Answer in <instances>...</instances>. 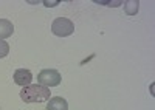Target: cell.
Masks as SVG:
<instances>
[{
    "label": "cell",
    "mask_w": 155,
    "mask_h": 110,
    "mask_svg": "<svg viewBox=\"0 0 155 110\" xmlns=\"http://www.w3.org/2000/svg\"><path fill=\"white\" fill-rule=\"evenodd\" d=\"M20 98L23 102H44L50 99V89L45 85H27L20 92Z\"/></svg>",
    "instance_id": "obj_1"
},
{
    "label": "cell",
    "mask_w": 155,
    "mask_h": 110,
    "mask_svg": "<svg viewBox=\"0 0 155 110\" xmlns=\"http://www.w3.org/2000/svg\"><path fill=\"white\" fill-rule=\"evenodd\" d=\"M51 31H53L54 36L67 37V36H71L74 33V23L67 17H58L51 23Z\"/></svg>",
    "instance_id": "obj_2"
},
{
    "label": "cell",
    "mask_w": 155,
    "mask_h": 110,
    "mask_svg": "<svg viewBox=\"0 0 155 110\" xmlns=\"http://www.w3.org/2000/svg\"><path fill=\"white\" fill-rule=\"evenodd\" d=\"M61 81H62L61 73L58 70H53V68H45L37 75V82L41 85H45V87H48V89L59 85Z\"/></svg>",
    "instance_id": "obj_3"
},
{
    "label": "cell",
    "mask_w": 155,
    "mask_h": 110,
    "mask_svg": "<svg viewBox=\"0 0 155 110\" xmlns=\"http://www.w3.org/2000/svg\"><path fill=\"white\" fill-rule=\"evenodd\" d=\"M12 79H14V82L17 85H23V87H27V85L31 84L33 81V73L27 68H19L14 71V76H12Z\"/></svg>",
    "instance_id": "obj_4"
},
{
    "label": "cell",
    "mask_w": 155,
    "mask_h": 110,
    "mask_svg": "<svg viewBox=\"0 0 155 110\" xmlns=\"http://www.w3.org/2000/svg\"><path fill=\"white\" fill-rule=\"evenodd\" d=\"M12 33H14V25L6 19H0V40L11 37Z\"/></svg>",
    "instance_id": "obj_5"
},
{
    "label": "cell",
    "mask_w": 155,
    "mask_h": 110,
    "mask_svg": "<svg viewBox=\"0 0 155 110\" xmlns=\"http://www.w3.org/2000/svg\"><path fill=\"white\" fill-rule=\"evenodd\" d=\"M47 110H68V104L64 98H51L47 102Z\"/></svg>",
    "instance_id": "obj_6"
},
{
    "label": "cell",
    "mask_w": 155,
    "mask_h": 110,
    "mask_svg": "<svg viewBox=\"0 0 155 110\" xmlns=\"http://www.w3.org/2000/svg\"><path fill=\"white\" fill-rule=\"evenodd\" d=\"M138 8H140L138 0H127V2L124 3V13L127 16H135L138 13Z\"/></svg>",
    "instance_id": "obj_7"
},
{
    "label": "cell",
    "mask_w": 155,
    "mask_h": 110,
    "mask_svg": "<svg viewBox=\"0 0 155 110\" xmlns=\"http://www.w3.org/2000/svg\"><path fill=\"white\" fill-rule=\"evenodd\" d=\"M8 53H9V45L5 40H0V59L8 56Z\"/></svg>",
    "instance_id": "obj_8"
},
{
    "label": "cell",
    "mask_w": 155,
    "mask_h": 110,
    "mask_svg": "<svg viewBox=\"0 0 155 110\" xmlns=\"http://www.w3.org/2000/svg\"><path fill=\"white\" fill-rule=\"evenodd\" d=\"M45 5L47 6H54V5H58V2H45Z\"/></svg>",
    "instance_id": "obj_9"
}]
</instances>
